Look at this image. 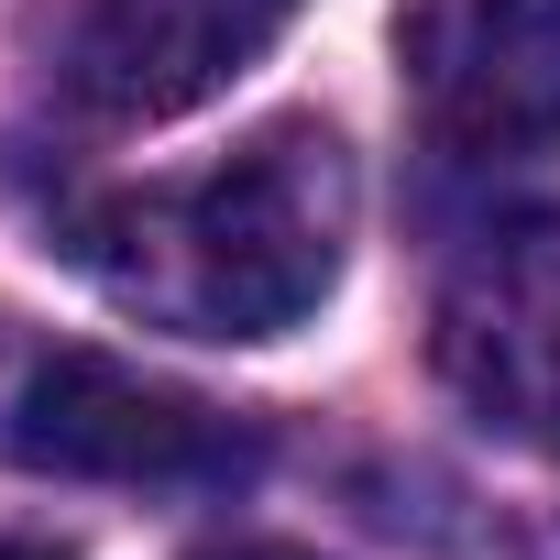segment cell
Wrapping results in <instances>:
<instances>
[{"instance_id": "cell-3", "label": "cell", "mask_w": 560, "mask_h": 560, "mask_svg": "<svg viewBox=\"0 0 560 560\" xmlns=\"http://www.w3.org/2000/svg\"><path fill=\"white\" fill-rule=\"evenodd\" d=\"M429 363L472 429L560 462V209L494 220L451 253L429 308Z\"/></svg>"}, {"instance_id": "cell-6", "label": "cell", "mask_w": 560, "mask_h": 560, "mask_svg": "<svg viewBox=\"0 0 560 560\" xmlns=\"http://www.w3.org/2000/svg\"><path fill=\"white\" fill-rule=\"evenodd\" d=\"M187 560H319V549H287V538H220V549H187Z\"/></svg>"}, {"instance_id": "cell-1", "label": "cell", "mask_w": 560, "mask_h": 560, "mask_svg": "<svg viewBox=\"0 0 560 560\" xmlns=\"http://www.w3.org/2000/svg\"><path fill=\"white\" fill-rule=\"evenodd\" d=\"M89 287L187 341H287L319 319L352 253V154L330 121H264L220 165L165 187H110L56 220Z\"/></svg>"}, {"instance_id": "cell-7", "label": "cell", "mask_w": 560, "mask_h": 560, "mask_svg": "<svg viewBox=\"0 0 560 560\" xmlns=\"http://www.w3.org/2000/svg\"><path fill=\"white\" fill-rule=\"evenodd\" d=\"M0 560H67V549H45V538H0Z\"/></svg>"}, {"instance_id": "cell-2", "label": "cell", "mask_w": 560, "mask_h": 560, "mask_svg": "<svg viewBox=\"0 0 560 560\" xmlns=\"http://www.w3.org/2000/svg\"><path fill=\"white\" fill-rule=\"evenodd\" d=\"M0 451L56 483H132V494H231L264 472V429L121 363L89 341L23 352L12 396H0Z\"/></svg>"}, {"instance_id": "cell-4", "label": "cell", "mask_w": 560, "mask_h": 560, "mask_svg": "<svg viewBox=\"0 0 560 560\" xmlns=\"http://www.w3.org/2000/svg\"><path fill=\"white\" fill-rule=\"evenodd\" d=\"M396 89L451 165H527L560 143V0H407Z\"/></svg>"}, {"instance_id": "cell-5", "label": "cell", "mask_w": 560, "mask_h": 560, "mask_svg": "<svg viewBox=\"0 0 560 560\" xmlns=\"http://www.w3.org/2000/svg\"><path fill=\"white\" fill-rule=\"evenodd\" d=\"M298 12L308 0H89L67 34V89H78V110H100L121 132L187 121L242 67H264Z\"/></svg>"}]
</instances>
